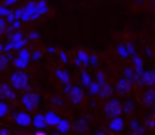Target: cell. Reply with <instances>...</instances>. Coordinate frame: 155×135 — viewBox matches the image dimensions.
<instances>
[{
  "label": "cell",
  "instance_id": "obj_27",
  "mask_svg": "<svg viewBox=\"0 0 155 135\" xmlns=\"http://www.w3.org/2000/svg\"><path fill=\"white\" fill-rule=\"evenodd\" d=\"M125 50H127V48H125V47H122V45H119V47L116 48L117 54H120L122 57H127V56H128V51H125Z\"/></svg>",
  "mask_w": 155,
  "mask_h": 135
},
{
  "label": "cell",
  "instance_id": "obj_3",
  "mask_svg": "<svg viewBox=\"0 0 155 135\" xmlns=\"http://www.w3.org/2000/svg\"><path fill=\"white\" fill-rule=\"evenodd\" d=\"M21 104L26 107V110L33 111L39 105V95L35 93V92H29V93H26V95L21 96Z\"/></svg>",
  "mask_w": 155,
  "mask_h": 135
},
{
  "label": "cell",
  "instance_id": "obj_24",
  "mask_svg": "<svg viewBox=\"0 0 155 135\" xmlns=\"http://www.w3.org/2000/svg\"><path fill=\"white\" fill-rule=\"evenodd\" d=\"M8 57L5 56V54H2L0 53V71H3V69H6V66H8Z\"/></svg>",
  "mask_w": 155,
  "mask_h": 135
},
{
  "label": "cell",
  "instance_id": "obj_40",
  "mask_svg": "<svg viewBox=\"0 0 155 135\" xmlns=\"http://www.w3.org/2000/svg\"><path fill=\"white\" fill-rule=\"evenodd\" d=\"M3 32H5V30H2V29H0V35H2V33H3Z\"/></svg>",
  "mask_w": 155,
  "mask_h": 135
},
{
  "label": "cell",
  "instance_id": "obj_9",
  "mask_svg": "<svg viewBox=\"0 0 155 135\" xmlns=\"http://www.w3.org/2000/svg\"><path fill=\"white\" fill-rule=\"evenodd\" d=\"M124 126H125V123H124V120L117 116V117H113L111 119V122L108 123V128H110V131H113V132H120L122 129H124Z\"/></svg>",
  "mask_w": 155,
  "mask_h": 135
},
{
  "label": "cell",
  "instance_id": "obj_13",
  "mask_svg": "<svg viewBox=\"0 0 155 135\" xmlns=\"http://www.w3.org/2000/svg\"><path fill=\"white\" fill-rule=\"evenodd\" d=\"M35 6H36V12L39 14V17H41V15H45V14L48 12V5H47V2H44V0H39L38 3H35Z\"/></svg>",
  "mask_w": 155,
  "mask_h": 135
},
{
  "label": "cell",
  "instance_id": "obj_2",
  "mask_svg": "<svg viewBox=\"0 0 155 135\" xmlns=\"http://www.w3.org/2000/svg\"><path fill=\"white\" fill-rule=\"evenodd\" d=\"M122 114V104L117 99H110L105 105H104V116L107 119H113Z\"/></svg>",
  "mask_w": 155,
  "mask_h": 135
},
{
  "label": "cell",
  "instance_id": "obj_14",
  "mask_svg": "<svg viewBox=\"0 0 155 135\" xmlns=\"http://www.w3.org/2000/svg\"><path fill=\"white\" fill-rule=\"evenodd\" d=\"M56 77H57V80L62 81L65 86L69 84V75H68V72H65V71H62V69H57V71H56Z\"/></svg>",
  "mask_w": 155,
  "mask_h": 135
},
{
  "label": "cell",
  "instance_id": "obj_11",
  "mask_svg": "<svg viewBox=\"0 0 155 135\" xmlns=\"http://www.w3.org/2000/svg\"><path fill=\"white\" fill-rule=\"evenodd\" d=\"M32 125L35 126V128H38L39 131L41 129H44L47 125H45V119H44V114H41V113H38V114H35L33 116V119H32Z\"/></svg>",
  "mask_w": 155,
  "mask_h": 135
},
{
  "label": "cell",
  "instance_id": "obj_30",
  "mask_svg": "<svg viewBox=\"0 0 155 135\" xmlns=\"http://www.w3.org/2000/svg\"><path fill=\"white\" fill-rule=\"evenodd\" d=\"M97 62H98V59H97V56H92V57H89V65H92V66H95V65H97Z\"/></svg>",
  "mask_w": 155,
  "mask_h": 135
},
{
  "label": "cell",
  "instance_id": "obj_4",
  "mask_svg": "<svg viewBox=\"0 0 155 135\" xmlns=\"http://www.w3.org/2000/svg\"><path fill=\"white\" fill-rule=\"evenodd\" d=\"M139 83H142V84H145V86H148V87L155 86V72H152V71L143 72V74L140 75V78H139Z\"/></svg>",
  "mask_w": 155,
  "mask_h": 135
},
{
  "label": "cell",
  "instance_id": "obj_22",
  "mask_svg": "<svg viewBox=\"0 0 155 135\" xmlns=\"http://www.w3.org/2000/svg\"><path fill=\"white\" fill-rule=\"evenodd\" d=\"M91 83H92V80H91L89 74L83 72V74H81V84H83L84 87H89V86H91Z\"/></svg>",
  "mask_w": 155,
  "mask_h": 135
},
{
  "label": "cell",
  "instance_id": "obj_17",
  "mask_svg": "<svg viewBox=\"0 0 155 135\" xmlns=\"http://www.w3.org/2000/svg\"><path fill=\"white\" fill-rule=\"evenodd\" d=\"M111 92H113V87H110L107 83L104 84V86H101V89H100V96H103V98H108L110 95H111Z\"/></svg>",
  "mask_w": 155,
  "mask_h": 135
},
{
  "label": "cell",
  "instance_id": "obj_37",
  "mask_svg": "<svg viewBox=\"0 0 155 135\" xmlns=\"http://www.w3.org/2000/svg\"><path fill=\"white\" fill-rule=\"evenodd\" d=\"M39 57H41V53H35L33 54V59H39Z\"/></svg>",
  "mask_w": 155,
  "mask_h": 135
},
{
  "label": "cell",
  "instance_id": "obj_21",
  "mask_svg": "<svg viewBox=\"0 0 155 135\" xmlns=\"http://www.w3.org/2000/svg\"><path fill=\"white\" fill-rule=\"evenodd\" d=\"M21 39H23V33H21V32H15V33H12V35L9 36V41H11L12 44H15V42L21 41Z\"/></svg>",
  "mask_w": 155,
  "mask_h": 135
},
{
  "label": "cell",
  "instance_id": "obj_8",
  "mask_svg": "<svg viewBox=\"0 0 155 135\" xmlns=\"http://www.w3.org/2000/svg\"><path fill=\"white\" fill-rule=\"evenodd\" d=\"M0 98H3V99H15V92L14 89L11 87V86H8V84H2L0 86Z\"/></svg>",
  "mask_w": 155,
  "mask_h": 135
},
{
  "label": "cell",
  "instance_id": "obj_31",
  "mask_svg": "<svg viewBox=\"0 0 155 135\" xmlns=\"http://www.w3.org/2000/svg\"><path fill=\"white\" fill-rule=\"evenodd\" d=\"M9 14V11L6 9V8H2L0 6V17H5V15H8Z\"/></svg>",
  "mask_w": 155,
  "mask_h": 135
},
{
  "label": "cell",
  "instance_id": "obj_33",
  "mask_svg": "<svg viewBox=\"0 0 155 135\" xmlns=\"http://www.w3.org/2000/svg\"><path fill=\"white\" fill-rule=\"evenodd\" d=\"M15 2H17V0H6L5 5H6V6H11V5H15Z\"/></svg>",
  "mask_w": 155,
  "mask_h": 135
},
{
  "label": "cell",
  "instance_id": "obj_28",
  "mask_svg": "<svg viewBox=\"0 0 155 135\" xmlns=\"http://www.w3.org/2000/svg\"><path fill=\"white\" fill-rule=\"evenodd\" d=\"M97 83H98L100 86H104V84H105V77H104L103 72H100V74L97 75Z\"/></svg>",
  "mask_w": 155,
  "mask_h": 135
},
{
  "label": "cell",
  "instance_id": "obj_39",
  "mask_svg": "<svg viewBox=\"0 0 155 135\" xmlns=\"http://www.w3.org/2000/svg\"><path fill=\"white\" fill-rule=\"evenodd\" d=\"M95 135H104V134L103 132H98V134H95Z\"/></svg>",
  "mask_w": 155,
  "mask_h": 135
},
{
  "label": "cell",
  "instance_id": "obj_12",
  "mask_svg": "<svg viewBox=\"0 0 155 135\" xmlns=\"http://www.w3.org/2000/svg\"><path fill=\"white\" fill-rule=\"evenodd\" d=\"M89 54H86L83 50H80L78 51V54H77V59H75V65H89Z\"/></svg>",
  "mask_w": 155,
  "mask_h": 135
},
{
  "label": "cell",
  "instance_id": "obj_16",
  "mask_svg": "<svg viewBox=\"0 0 155 135\" xmlns=\"http://www.w3.org/2000/svg\"><path fill=\"white\" fill-rule=\"evenodd\" d=\"M143 102L146 104V105H152L155 102V92L154 90H149L145 96H143Z\"/></svg>",
  "mask_w": 155,
  "mask_h": 135
},
{
  "label": "cell",
  "instance_id": "obj_41",
  "mask_svg": "<svg viewBox=\"0 0 155 135\" xmlns=\"http://www.w3.org/2000/svg\"><path fill=\"white\" fill-rule=\"evenodd\" d=\"M154 111H155V102H154Z\"/></svg>",
  "mask_w": 155,
  "mask_h": 135
},
{
  "label": "cell",
  "instance_id": "obj_7",
  "mask_svg": "<svg viewBox=\"0 0 155 135\" xmlns=\"http://www.w3.org/2000/svg\"><path fill=\"white\" fill-rule=\"evenodd\" d=\"M15 123L18 126H29L32 125V117L29 116V113H18L15 114Z\"/></svg>",
  "mask_w": 155,
  "mask_h": 135
},
{
  "label": "cell",
  "instance_id": "obj_35",
  "mask_svg": "<svg viewBox=\"0 0 155 135\" xmlns=\"http://www.w3.org/2000/svg\"><path fill=\"white\" fill-rule=\"evenodd\" d=\"M0 135H11V134H9V131H6V129H2V131H0Z\"/></svg>",
  "mask_w": 155,
  "mask_h": 135
},
{
  "label": "cell",
  "instance_id": "obj_38",
  "mask_svg": "<svg viewBox=\"0 0 155 135\" xmlns=\"http://www.w3.org/2000/svg\"><path fill=\"white\" fill-rule=\"evenodd\" d=\"M35 135H48V134H45L44 131H38V132H36V134H35Z\"/></svg>",
  "mask_w": 155,
  "mask_h": 135
},
{
  "label": "cell",
  "instance_id": "obj_23",
  "mask_svg": "<svg viewBox=\"0 0 155 135\" xmlns=\"http://www.w3.org/2000/svg\"><path fill=\"white\" fill-rule=\"evenodd\" d=\"M8 113H9V107H8V104L0 102V117H5Z\"/></svg>",
  "mask_w": 155,
  "mask_h": 135
},
{
  "label": "cell",
  "instance_id": "obj_42",
  "mask_svg": "<svg viewBox=\"0 0 155 135\" xmlns=\"http://www.w3.org/2000/svg\"><path fill=\"white\" fill-rule=\"evenodd\" d=\"M54 135H62V134H54Z\"/></svg>",
  "mask_w": 155,
  "mask_h": 135
},
{
  "label": "cell",
  "instance_id": "obj_6",
  "mask_svg": "<svg viewBox=\"0 0 155 135\" xmlns=\"http://www.w3.org/2000/svg\"><path fill=\"white\" fill-rule=\"evenodd\" d=\"M133 89V81L131 80H128V78H120L117 83H116V90L119 92V93H128L130 90Z\"/></svg>",
  "mask_w": 155,
  "mask_h": 135
},
{
  "label": "cell",
  "instance_id": "obj_25",
  "mask_svg": "<svg viewBox=\"0 0 155 135\" xmlns=\"http://www.w3.org/2000/svg\"><path fill=\"white\" fill-rule=\"evenodd\" d=\"M131 128H133V132H134V134H142V132H143V129L139 126V123H137L136 120L131 122Z\"/></svg>",
  "mask_w": 155,
  "mask_h": 135
},
{
  "label": "cell",
  "instance_id": "obj_15",
  "mask_svg": "<svg viewBox=\"0 0 155 135\" xmlns=\"http://www.w3.org/2000/svg\"><path fill=\"white\" fill-rule=\"evenodd\" d=\"M56 128H57V131H59V134H65V132H68L69 131V122L68 120H63V119H60V122L56 125Z\"/></svg>",
  "mask_w": 155,
  "mask_h": 135
},
{
  "label": "cell",
  "instance_id": "obj_1",
  "mask_svg": "<svg viewBox=\"0 0 155 135\" xmlns=\"http://www.w3.org/2000/svg\"><path fill=\"white\" fill-rule=\"evenodd\" d=\"M11 87L14 90H26L29 87V77L23 71H17L11 75Z\"/></svg>",
  "mask_w": 155,
  "mask_h": 135
},
{
  "label": "cell",
  "instance_id": "obj_20",
  "mask_svg": "<svg viewBox=\"0 0 155 135\" xmlns=\"http://www.w3.org/2000/svg\"><path fill=\"white\" fill-rule=\"evenodd\" d=\"M100 89H101V86H100L97 81H92L91 86H89V93H91V95H98V93H100Z\"/></svg>",
  "mask_w": 155,
  "mask_h": 135
},
{
  "label": "cell",
  "instance_id": "obj_5",
  "mask_svg": "<svg viewBox=\"0 0 155 135\" xmlns=\"http://www.w3.org/2000/svg\"><path fill=\"white\" fill-rule=\"evenodd\" d=\"M68 95H69V98H71V102L75 104V105L80 104V102L83 101V98H84L81 87H71V90L68 92Z\"/></svg>",
  "mask_w": 155,
  "mask_h": 135
},
{
  "label": "cell",
  "instance_id": "obj_19",
  "mask_svg": "<svg viewBox=\"0 0 155 135\" xmlns=\"http://www.w3.org/2000/svg\"><path fill=\"white\" fill-rule=\"evenodd\" d=\"M134 68H136V71H137V75H142L143 72H142V68H143V63H142V59L140 57H134Z\"/></svg>",
  "mask_w": 155,
  "mask_h": 135
},
{
  "label": "cell",
  "instance_id": "obj_32",
  "mask_svg": "<svg viewBox=\"0 0 155 135\" xmlns=\"http://www.w3.org/2000/svg\"><path fill=\"white\" fill-rule=\"evenodd\" d=\"M5 27H6V21L0 17V29H2V30H5Z\"/></svg>",
  "mask_w": 155,
  "mask_h": 135
},
{
  "label": "cell",
  "instance_id": "obj_29",
  "mask_svg": "<svg viewBox=\"0 0 155 135\" xmlns=\"http://www.w3.org/2000/svg\"><path fill=\"white\" fill-rule=\"evenodd\" d=\"M124 75H125V78H128V80H131V81H133V78H134L133 69H125V71H124Z\"/></svg>",
  "mask_w": 155,
  "mask_h": 135
},
{
  "label": "cell",
  "instance_id": "obj_10",
  "mask_svg": "<svg viewBox=\"0 0 155 135\" xmlns=\"http://www.w3.org/2000/svg\"><path fill=\"white\" fill-rule=\"evenodd\" d=\"M44 119H45V125H47V126H56V125L60 122V117H59L56 113H53V111L45 113V114H44Z\"/></svg>",
  "mask_w": 155,
  "mask_h": 135
},
{
  "label": "cell",
  "instance_id": "obj_26",
  "mask_svg": "<svg viewBox=\"0 0 155 135\" xmlns=\"http://www.w3.org/2000/svg\"><path fill=\"white\" fill-rule=\"evenodd\" d=\"M146 128L155 129V114L154 116H151V117H148V120H146Z\"/></svg>",
  "mask_w": 155,
  "mask_h": 135
},
{
  "label": "cell",
  "instance_id": "obj_34",
  "mask_svg": "<svg viewBox=\"0 0 155 135\" xmlns=\"http://www.w3.org/2000/svg\"><path fill=\"white\" fill-rule=\"evenodd\" d=\"M60 59H62V62H65V63L68 62V60H66V56H65V53H60Z\"/></svg>",
  "mask_w": 155,
  "mask_h": 135
},
{
  "label": "cell",
  "instance_id": "obj_36",
  "mask_svg": "<svg viewBox=\"0 0 155 135\" xmlns=\"http://www.w3.org/2000/svg\"><path fill=\"white\" fill-rule=\"evenodd\" d=\"M29 38H30V39H35V38H38V33H30Z\"/></svg>",
  "mask_w": 155,
  "mask_h": 135
},
{
  "label": "cell",
  "instance_id": "obj_18",
  "mask_svg": "<svg viewBox=\"0 0 155 135\" xmlns=\"http://www.w3.org/2000/svg\"><path fill=\"white\" fill-rule=\"evenodd\" d=\"M21 62H24V63H27L29 65V60H30V53L27 51V50H20V57H18Z\"/></svg>",
  "mask_w": 155,
  "mask_h": 135
}]
</instances>
